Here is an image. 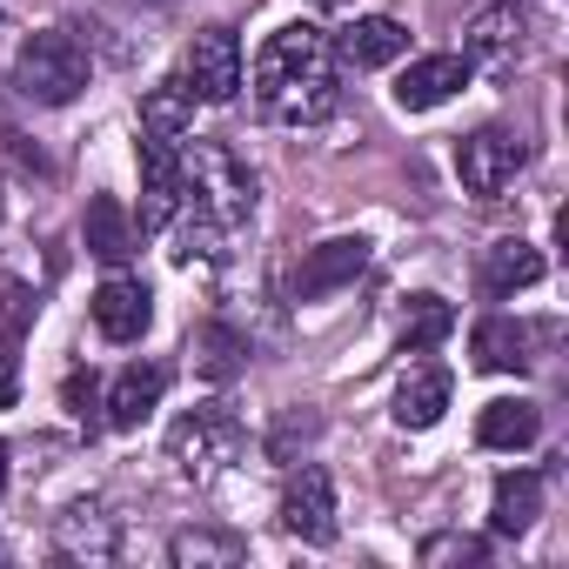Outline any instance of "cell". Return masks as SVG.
<instances>
[{"instance_id": "1", "label": "cell", "mask_w": 569, "mask_h": 569, "mask_svg": "<svg viewBox=\"0 0 569 569\" xmlns=\"http://www.w3.org/2000/svg\"><path fill=\"white\" fill-rule=\"evenodd\" d=\"M254 101L281 128H322L342 108V74H336V41L316 21L274 28L254 54Z\"/></svg>"}, {"instance_id": "2", "label": "cell", "mask_w": 569, "mask_h": 569, "mask_svg": "<svg viewBox=\"0 0 569 569\" xmlns=\"http://www.w3.org/2000/svg\"><path fill=\"white\" fill-rule=\"evenodd\" d=\"M181 201L188 208H201V214H214L228 234L254 214V174H248V161L228 148V141H188L181 148Z\"/></svg>"}, {"instance_id": "3", "label": "cell", "mask_w": 569, "mask_h": 569, "mask_svg": "<svg viewBox=\"0 0 569 569\" xmlns=\"http://www.w3.org/2000/svg\"><path fill=\"white\" fill-rule=\"evenodd\" d=\"M88 74H94V61H88V48H81L68 28H41V34H28L21 54H14V68H8L14 94L34 101V108H68V101H81Z\"/></svg>"}, {"instance_id": "4", "label": "cell", "mask_w": 569, "mask_h": 569, "mask_svg": "<svg viewBox=\"0 0 569 569\" xmlns=\"http://www.w3.org/2000/svg\"><path fill=\"white\" fill-rule=\"evenodd\" d=\"M168 456H174V469H181L188 482H214V476L241 456V422H234V409H221V402L188 409V416L168 429Z\"/></svg>"}, {"instance_id": "5", "label": "cell", "mask_w": 569, "mask_h": 569, "mask_svg": "<svg viewBox=\"0 0 569 569\" xmlns=\"http://www.w3.org/2000/svg\"><path fill=\"white\" fill-rule=\"evenodd\" d=\"M522 161H529V148H522L516 134H502V128H476V134L456 141V181H462L476 201H496V194L522 174Z\"/></svg>"}, {"instance_id": "6", "label": "cell", "mask_w": 569, "mask_h": 569, "mask_svg": "<svg viewBox=\"0 0 569 569\" xmlns=\"http://www.w3.org/2000/svg\"><path fill=\"white\" fill-rule=\"evenodd\" d=\"M281 529L302 542H336V482L322 462H302L281 482Z\"/></svg>"}, {"instance_id": "7", "label": "cell", "mask_w": 569, "mask_h": 569, "mask_svg": "<svg viewBox=\"0 0 569 569\" xmlns=\"http://www.w3.org/2000/svg\"><path fill=\"white\" fill-rule=\"evenodd\" d=\"M181 214V141L141 134V234H161Z\"/></svg>"}, {"instance_id": "8", "label": "cell", "mask_w": 569, "mask_h": 569, "mask_svg": "<svg viewBox=\"0 0 569 569\" xmlns=\"http://www.w3.org/2000/svg\"><path fill=\"white\" fill-rule=\"evenodd\" d=\"M181 81L194 88V101H234L241 94V41L228 34V28H201L194 41H188V68H181Z\"/></svg>"}, {"instance_id": "9", "label": "cell", "mask_w": 569, "mask_h": 569, "mask_svg": "<svg viewBox=\"0 0 569 569\" xmlns=\"http://www.w3.org/2000/svg\"><path fill=\"white\" fill-rule=\"evenodd\" d=\"M369 268V241L362 234H336V241H316L302 261H296V302H322V296H336V289H349V281Z\"/></svg>"}, {"instance_id": "10", "label": "cell", "mask_w": 569, "mask_h": 569, "mask_svg": "<svg viewBox=\"0 0 569 569\" xmlns=\"http://www.w3.org/2000/svg\"><path fill=\"white\" fill-rule=\"evenodd\" d=\"M88 316H94V329L108 342H141L148 322H154V296L141 289L134 274H108L101 289H94V302H88Z\"/></svg>"}, {"instance_id": "11", "label": "cell", "mask_w": 569, "mask_h": 569, "mask_svg": "<svg viewBox=\"0 0 569 569\" xmlns=\"http://www.w3.org/2000/svg\"><path fill=\"white\" fill-rule=\"evenodd\" d=\"M522 14L516 8H482L469 28H462V61L482 68V74H509L522 61Z\"/></svg>"}, {"instance_id": "12", "label": "cell", "mask_w": 569, "mask_h": 569, "mask_svg": "<svg viewBox=\"0 0 569 569\" xmlns=\"http://www.w3.org/2000/svg\"><path fill=\"white\" fill-rule=\"evenodd\" d=\"M469 61L462 54H422V61H409L402 68V81H396V108L402 114H429V108H442L456 88H469Z\"/></svg>"}, {"instance_id": "13", "label": "cell", "mask_w": 569, "mask_h": 569, "mask_svg": "<svg viewBox=\"0 0 569 569\" xmlns=\"http://www.w3.org/2000/svg\"><path fill=\"white\" fill-rule=\"evenodd\" d=\"M542 268H549V261H542L536 241H489L482 261H476V281H482V296H489V302H509L516 289H536Z\"/></svg>"}, {"instance_id": "14", "label": "cell", "mask_w": 569, "mask_h": 569, "mask_svg": "<svg viewBox=\"0 0 569 569\" xmlns=\"http://www.w3.org/2000/svg\"><path fill=\"white\" fill-rule=\"evenodd\" d=\"M161 396H168V369L161 362H128L114 382H108V429H141L154 409H161Z\"/></svg>"}, {"instance_id": "15", "label": "cell", "mask_w": 569, "mask_h": 569, "mask_svg": "<svg viewBox=\"0 0 569 569\" xmlns=\"http://www.w3.org/2000/svg\"><path fill=\"white\" fill-rule=\"evenodd\" d=\"M449 396H456L449 369H442V362H416V369L396 382V422H402V429H436L442 409H449Z\"/></svg>"}, {"instance_id": "16", "label": "cell", "mask_w": 569, "mask_h": 569, "mask_svg": "<svg viewBox=\"0 0 569 569\" xmlns=\"http://www.w3.org/2000/svg\"><path fill=\"white\" fill-rule=\"evenodd\" d=\"M336 54H342L349 68H389V61H402V54H409V28H402V21H389V14H362V21H349V28H342Z\"/></svg>"}, {"instance_id": "17", "label": "cell", "mask_w": 569, "mask_h": 569, "mask_svg": "<svg viewBox=\"0 0 569 569\" xmlns=\"http://www.w3.org/2000/svg\"><path fill=\"white\" fill-rule=\"evenodd\" d=\"M469 356H476L482 376H522L529 369V329L509 322V316H482L469 329Z\"/></svg>"}, {"instance_id": "18", "label": "cell", "mask_w": 569, "mask_h": 569, "mask_svg": "<svg viewBox=\"0 0 569 569\" xmlns=\"http://www.w3.org/2000/svg\"><path fill=\"white\" fill-rule=\"evenodd\" d=\"M54 542H61V556H74V562H114V556H121V529H114V516L94 509V502H74V509L61 516Z\"/></svg>"}, {"instance_id": "19", "label": "cell", "mask_w": 569, "mask_h": 569, "mask_svg": "<svg viewBox=\"0 0 569 569\" xmlns=\"http://www.w3.org/2000/svg\"><path fill=\"white\" fill-rule=\"evenodd\" d=\"M536 516H542V476H536V469H509V476H496L489 529H496V536H529Z\"/></svg>"}, {"instance_id": "20", "label": "cell", "mask_w": 569, "mask_h": 569, "mask_svg": "<svg viewBox=\"0 0 569 569\" xmlns=\"http://www.w3.org/2000/svg\"><path fill=\"white\" fill-rule=\"evenodd\" d=\"M536 436H542V409L522 402V396H502V402H489L476 416V442L482 449H529Z\"/></svg>"}, {"instance_id": "21", "label": "cell", "mask_w": 569, "mask_h": 569, "mask_svg": "<svg viewBox=\"0 0 569 569\" xmlns=\"http://www.w3.org/2000/svg\"><path fill=\"white\" fill-rule=\"evenodd\" d=\"M188 356H194V369H201L208 382H234L241 362H248V336L228 329V322H201V329L188 336Z\"/></svg>"}, {"instance_id": "22", "label": "cell", "mask_w": 569, "mask_h": 569, "mask_svg": "<svg viewBox=\"0 0 569 569\" xmlns=\"http://www.w3.org/2000/svg\"><path fill=\"white\" fill-rule=\"evenodd\" d=\"M194 128V88L181 81V74H168V81H154L148 94H141V134H188Z\"/></svg>"}, {"instance_id": "23", "label": "cell", "mask_w": 569, "mask_h": 569, "mask_svg": "<svg viewBox=\"0 0 569 569\" xmlns=\"http://www.w3.org/2000/svg\"><path fill=\"white\" fill-rule=\"evenodd\" d=\"M81 241H88L94 261H121V254L134 248V221H128V208H121L114 194H94L88 214H81Z\"/></svg>"}, {"instance_id": "24", "label": "cell", "mask_w": 569, "mask_h": 569, "mask_svg": "<svg viewBox=\"0 0 569 569\" xmlns=\"http://www.w3.org/2000/svg\"><path fill=\"white\" fill-rule=\"evenodd\" d=\"M456 336V309L442 296H409V316H402V356H429L436 342Z\"/></svg>"}, {"instance_id": "25", "label": "cell", "mask_w": 569, "mask_h": 569, "mask_svg": "<svg viewBox=\"0 0 569 569\" xmlns=\"http://www.w3.org/2000/svg\"><path fill=\"white\" fill-rule=\"evenodd\" d=\"M168 556H174V569H234L248 556V542L241 536H214V529H181L168 542Z\"/></svg>"}, {"instance_id": "26", "label": "cell", "mask_w": 569, "mask_h": 569, "mask_svg": "<svg viewBox=\"0 0 569 569\" xmlns=\"http://www.w3.org/2000/svg\"><path fill=\"white\" fill-rule=\"evenodd\" d=\"M482 556H489V549H482L476 536H462V529H442V536L422 542V562H429V569H442V562H469V569H476Z\"/></svg>"}, {"instance_id": "27", "label": "cell", "mask_w": 569, "mask_h": 569, "mask_svg": "<svg viewBox=\"0 0 569 569\" xmlns=\"http://www.w3.org/2000/svg\"><path fill=\"white\" fill-rule=\"evenodd\" d=\"M316 429H322L316 416H302V409H289V416H281V422H274V436H268V456H281V462H289V456H296V442H309Z\"/></svg>"}, {"instance_id": "28", "label": "cell", "mask_w": 569, "mask_h": 569, "mask_svg": "<svg viewBox=\"0 0 569 569\" xmlns=\"http://www.w3.org/2000/svg\"><path fill=\"white\" fill-rule=\"evenodd\" d=\"M94 402H101V382H94V369H88V376L74 369V376H68V409H74L81 422H94Z\"/></svg>"}, {"instance_id": "29", "label": "cell", "mask_w": 569, "mask_h": 569, "mask_svg": "<svg viewBox=\"0 0 569 569\" xmlns=\"http://www.w3.org/2000/svg\"><path fill=\"white\" fill-rule=\"evenodd\" d=\"M21 402V356L14 342H0V409H14Z\"/></svg>"}, {"instance_id": "30", "label": "cell", "mask_w": 569, "mask_h": 569, "mask_svg": "<svg viewBox=\"0 0 569 569\" xmlns=\"http://www.w3.org/2000/svg\"><path fill=\"white\" fill-rule=\"evenodd\" d=\"M0 489H8V442H0Z\"/></svg>"}]
</instances>
